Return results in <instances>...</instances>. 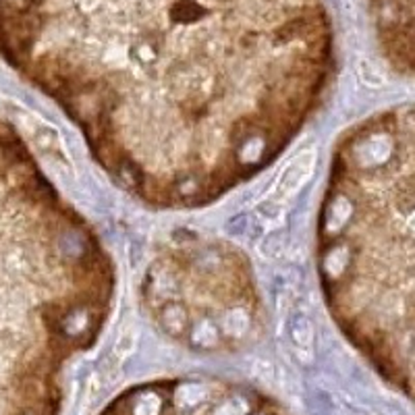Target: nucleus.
I'll list each match as a JSON object with an SVG mask.
<instances>
[{"label": "nucleus", "instance_id": "f03ea898", "mask_svg": "<svg viewBox=\"0 0 415 415\" xmlns=\"http://www.w3.org/2000/svg\"><path fill=\"white\" fill-rule=\"evenodd\" d=\"M316 262L336 326L415 397V104L374 113L336 141Z\"/></svg>", "mask_w": 415, "mask_h": 415}, {"label": "nucleus", "instance_id": "f257e3e1", "mask_svg": "<svg viewBox=\"0 0 415 415\" xmlns=\"http://www.w3.org/2000/svg\"><path fill=\"white\" fill-rule=\"evenodd\" d=\"M0 52L124 191L165 210L272 165L336 63L324 0H0Z\"/></svg>", "mask_w": 415, "mask_h": 415}, {"label": "nucleus", "instance_id": "7ed1b4c3", "mask_svg": "<svg viewBox=\"0 0 415 415\" xmlns=\"http://www.w3.org/2000/svg\"><path fill=\"white\" fill-rule=\"evenodd\" d=\"M148 314L198 351L243 343L257 326L260 297L245 255L218 241H174L152 262L143 287Z\"/></svg>", "mask_w": 415, "mask_h": 415}, {"label": "nucleus", "instance_id": "39448f33", "mask_svg": "<svg viewBox=\"0 0 415 415\" xmlns=\"http://www.w3.org/2000/svg\"><path fill=\"white\" fill-rule=\"evenodd\" d=\"M248 415H274V414H272V411H268V409H264L262 405H255Z\"/></svg>", "mask_w": 415, "mask_h": 415}, {"label": "nucleus", "instance_id": "20e7f679", "mask_svg": "<svg viewBox=\"0 0 415 415\" xmlns=\"http://www.w3.org/2000/svg\"><path fill=\"white\" fill-rule=\"evenodd\" d=\"M372 15L382 54L415 79V0H372Z\"/></svg>", "mask_w": 415, "mask_h": 415}]
</instances>
